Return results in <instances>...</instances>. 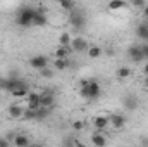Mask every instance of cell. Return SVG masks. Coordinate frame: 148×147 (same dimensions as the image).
<instances>
[{
  "label": "cell",
  "mask_w": 148,
  "mask_h": 147,
  "mask_svg": "<svg viewBox=\"0 0 148 147\" xmlns=\"http://www.w3.org/2000/svg\"><path fill=\"white\" fill-rule=\"evenodd\" d=\"M73 128L76 130V132H81V130L84 128V121H81V119H76V121H73Z\"/></svg>",
  "instance_id": "cell-25"
},
{
  "label": "cell",
  "mask_w": 148,
  "mask_h": 147,
  "mask_svg": "<svg viewBox=\"0 0 148 147\" xmlns=\"http://www.w3.org/2000/svg\"><path fill=\"white\" fill-rule=\"evenodd\" d=\"M107 7H109V10H121L124 7H127V3L124 0H110Z\"/></svg>",
  "instance_id": "cell-20"
},
{
  "label": "cell",
  "mask_w": 148,
  "mask_h": 147,
  "mask_svg": "<svg viewBox=\"0 0 148 147\" xmlns=\"http://www.w3.org/2000/svg\"><path fill=\"white\" fill-rule=\"evenodd\" d=\"M29 147H38V146H29Z\"/></svg>",
  "instance_id": "cell-34"
},
{
  "label": "cell",
  "mask_w": 148,
  "mask_h": 147,
  "mask_svg": "<svg viewBox=\"0 0 148 147\" xmlns=\"http://www.w3.org/2000/svg\"><path fill=\"white\" fill-rule=\"evenodd\" d=\"M67 66H69L67 61H60V59H55V61H53V68H55L57 71H64V69H67Z\"/></svg>",
  "instance_id": "cell-22"
},
{
  "label": "cell",
  "mask_w": 148,
  "mask_h": 147,
  "mask_svg": "<svg viewBox=\"0 0 148 147\" xmlns=\"http://www.w3.org/2000/svg\"><path fill=\"white\" fill-rule=\"evenodd\" d=\"M86 55L90 57V59H98V57H102L103 55V50H102V47H98V45H88V49H86Z\"/></svg>",
  "instance_id": "cell-14"
},
{
  "label": "cell",
  "mask_w": 148,
  "mask_h": 147,
  "mask_svg": "<svg viewBox=\"0 0 148 147\" xmlns=\"http://www.w3.org/2000/svg\"><path fill=\"white\" fill-rule=\"evenodd\" d=\"M12 144H14L16 147H29V146H31L29 137H28V135H24V133H17V135H14Z\"/></svg>",
  "instance_id": "cell-13"
},
{
  "label": "cell",
  "mask_w": 148,
  "mask_h": 147,
  "mask_svg": "<svg viewBox=\"0 0 148 147\" xmlns=\"http://www.w3.org/2000/svg\"><path fill=\"white\" fill-rule=\"evenodd\" d=\"M45 24H47V14L36 10V12H35V17H33V26L41 28V26H45Z\"/></svg>",
  "instance_id": "cell-17"
},
{
  "label": "cell",
  "mask_w": 148,
  "mask_h": 147,
  "mask_svg": "<svg viewBox=\"0 0 148 147\" xmlns=\"http://www.w3.org/2000/svg\"><path fill=\"white\" fill-rule=\"evenodd\" d=\"M143 74H145V76H148V62L143 66Z\"/></svg>",
  "instance_id": "cell-31"
},
{
  "label": "cell",
  "mask_w": 148,
  "mask_h": 147,
  "mask_svg": "<svg viewBox=\"0 0 148 147\" xmlns=\"http://www.w3.org/2000/svg\"><path fill=\"white\" fill-rule=\"evenodd\" d=\"M143 87H145V88H148V76H145V78H143Z\"/></svg>",
  "instance_id": "cell-32"
},
{
  "label": "cell",
  "mask_w": 148,
  "mask_h": 147,
  "mask_svg": "<svg viewBox=\"0 0 148 147\" xmlns=\"http://www.w3.org/2000/svg\"><path fill=\"white\" fill-rule=\"evenodd\" d=\"M55 104V97L52 92H43L40 94V107H45V109H52Z\"/></svg>",
  "instance_id": "cell-4"
},
{
  "label": "cell",
  "mask_w": 148,
  "mask_h": 147,
  "mask_svg": "<svg viewBox=\"0 0 148 147\" xmlns=\"http://www.w3.org/2000/svg\"><path fill=\"white\" fill-rule=\"evenodd\" d=\"M88 49V42L83 37H73V42H71V50L74 52H86Z\"/></svg>",
  "instance_id": "cell-5"
},
{
  "label": "cell",
  "mask_w": 148,
  "mask_h": 147,
  "mask_svg": "<svg viewBox=\"0 0 148 147\" xmlns=\"http://www.w3.org/2000/svg\"><path fill=\"white\" fill-rule=\"evenodd\" d=\"M36 111L38 109H28V107H26L23 118H24V119H38V112H36Z\"/></svg>",
  "instance_id": "cell-23"
},
{
  "label": "cell",
  "mask_w": 148,
  "mask_h": 147,
  "mask_svg": "<svg viewBox=\"0 0 148 147\" xmlns=\"http://www.w3.org/2000/svg\"><path fill=\"white\" fill-rule=\"evenodd\" d=\"M109 123H110L112 128L121 130V128H124V125H126V116H122V114H112L110 118H109Z\"/></svg>",
  "instance_id": "cell-10"
},
{
  "label": "cell",
  "mask_w": 148,
  "mask_h": 147,
  "mask_svg": "<svg viewBox=\"0 0 148 147\" xmlns=\"http://www.w3.org/2000/svg\"><path fill=\"white\" fill-rule=\"evenodd\" d=\"M91 144L95 147H105L107 146V135L103 132H95L91 135Z\"/></svg>",
  "instance_id": "cell-11"
},
{
  "label": "cell",
  "mask_w": 148,
  "mask_h": 147,
  "mask_svg": "<svg viewBox=\"0 0 148 147\" xmlns=\"http://www.w3.org/2000/svg\"><path fill=\"white\" fill-rule=\"evenodd\" d=\"M29 64H31L33 69H36V71H43V69H47V66H48V57L43 55V54L33 55L31 61H29Z\"/></svg>",
  "instance_id": "cell-3"
},
{
  "label": "cell",
  "mask_w": 148,
  "mask_h": 147,
  "mask_svg": "<svg viewBox=\"0 0 148 147\" xmlns=\"http://www.w3.org/2000/svg\"><path fill=\"white\" fill-rule=\"evenodd\" d=\"M73 50L71 49H66V47H57L55 50H53V57L55 59H60V61H67V57H69V54H71Z\"/></svg>",
  "instance_id": "cell-15"
},
{
  "label": "cell",
  "mask_w": 148,
  "mask_h": 147,
  "mask_svg": "<svg viewBox=\"0 0 148 147\" xmlns=\"http://www.w3.org/2000/svg\"><path fill=\"white\" fill-rule=\"evenodd\" d=\"M73 147H88V146H86V144H83V142H81V140H74Z\"/></svg>",
  "instance_id": "cell-29"
},
{
  "label": "cell",
  "mask_w": 148,
  "mask_h": 147,
  "mask_svg": "<svg viewBox=\"0 0 148 147\" xmlns=\"http://www.w3.org/2000/svg\"><path fill=\"white\" fill-rule=\"evenodd\" d=\"M71 42H73V35L69 31H64L59 35V45L60 47H66V49H71Z\"/></svg>",
  "instance_id": "cell-16"
},
{
  "label": "cell",
  "mask_w": 148,
  "mask_h": 147,
  "mask_svg": "<svg viewBox=\"0 0 148 147\" xmlns=\"http://www.w3.org/2000/svg\"><path fill=\"white\" fill-rule=\"evenodd\" d=\"M35 9L31 7H23L17 14V24L23 26V28H28V26H33V17H35Z\"/></svg>",
  "instance_id": "cell-2"
},
{
  "label": "cell",
  "mask_w": 148,
  "mask_h": 147,
  "mask_svg": "<svg viewBox=\"0 0 148 147\" xmlns=\"http://www.w3.org/2000/svg\"><path fill=\"white\" fill-rule=\"evenodd\" d=\"M12 94V97H17V99H26L28 97V94H29V90H28V87L26 85H23V87H19V88H16V90H12L10 92Z\"/></svg>",
  "instance_id": "cell-19"
},
{
  "label": "cell",
  "mask_w": 148,
  "mask_h": 147,
  "mask_svg": "<svg viewBox=\"0 0 148 147\" xmlns=\"http://www.w3.org/2000/svg\"><path fill=\"white\" fill-rule=\"evenodd\" d=\"M0 147H10V140L7 137H0Z\"/></svg>",
  "instance_id": "cell-27"
},
{
  "label": "cell",
  "mask_w": 148,
  "mask_h": 147,
  "mask_svg": "<svg viewBox=\"0 0 148 147\" xmlns=\"http://www.w3.org/2000/svg\"><path fill=\"white\" fill-rule=\"evenodd\" d=\"M36 112H38V119H43L45 116H48V112H50V109H45V107H40V109H38Z\"/></svg>",
  "instance_id": "cell-26"
},
{
  "label": "cell",
  "mask_w": 148,
  "mask_h": 147,
  "mask_svg": "<svg viewBox=\"0 0 148 147\" xmlns=\"http://www.w3.org/2000/svg\"><path fill=\"white\" fill-rule=\"evenodd\" d=\"M141 52H143V59H148V43H141Z\"/></svg>",
  "instance_id": "cell-28"
},
{
  "label": "cell",
  "mask_w": 148,
  "mask_h": 147,
  "mask_svg": "<svg viewBox=\"0 0 148 147\" xmlns=\"http://www.w3.org/2000/svg\"><path fill=\"white\" fill-rule=\"evenodd\" d=\"M74 7H76L74 2H67V0H62V2H60V9H64V10H71V12H74Z\"/></svg>",
  "instance_id": "cell-24"
},
{
  "label": "cell",
  "mask_w": 148,
  "mask_h": 147,
  "mask_svg": "<svg viewBox=\"0 0 148 147\" xmlns=\"http://www.w3.org/2000/svg\"><path fill=\"white\" fill-rule=\"evenodd\" d=\"M100 94H102V87H100L98 81H95V80L81 81V95L83 97H86L90 101H95V99L100 97Z\"/></svg>",
  "instance_id": "cell-1"
},
{
  "label": "cell",
  "mask_w": 148,
  "mask_h": 147,
  "mask_svg": "<svg viewBox=\"0 0 148 147\" xmlns=\"http://www.w3.org/2000/svg\"><path fill=\"white\" fill-rule=\"evenodd\" d=\"M40 73L43 74V76H52V71H47V69H43V71H40Z\"/></svg>",
  "instance_id": "cell-30"
},
{
  "label": "cell",
  "mask_w": 148,
  "mask_h": 147,
  "mask_svg": "<svg viewBox=\"0 0 148 147\" xmlns=\"http://www.w3.org/2000/svg\"><path fill=\"white\" fill-rule=\"evenodd\" d=\"M26 107L28 109H40V94L38 92H29L26 97Z\"/></svg>",
  "instance_id": "cell-8"
},
{
  "label": "cell",
  "mask_w": 148,
  "mask_h": 147,
  "mask_svg": "<svg viewBox=\"0 0 148 147\" xmlns=\"http://www.w3.org/2000/svg\"><path fill=\"white\" fill-rule=\"evenodd\" d=\"M143 14H145V16H147V17H148V3H147V5H145V9H143Z\"/></svg>",
  "instance_id": "cell-33"
},
{
  "label": "cell",
  "mask_w": 148,
  "mask_h": 147,
  "mask_svg": "<svg viewBox=\"0 0 148 147\" xmlns=\"http://www.w3.org/2000/svg\"><path fill=\"white\" fill-rule=\"evenodd\" d=\"M136 37L140 40H143V43H148V24H138Z\"/></svg>",
  "instance_id": "cell-18"
},
{
  "label": "cell",
  "mask_w": 148,
  "mask_h": 147,
  "mask_svg": "<svg viewBox=\"0 0 148 147\" xmlns=\"http://www.w3.org/2000/svg\"><path fill=\"white\" fill-rule=\"evenodd\" d=\"M127 55L133 62H141L143 61V52H141V45H131L127 50Z\"/></svg>",
  "instance_id": "cell-7"
},
{
  "label": "cell",
  "mask_w": 148,
  "mask_h": 147,
  "mask_svg": "<svg viewBox=\"0 0 148 147\" xmlns=\"http://www.w3.org/2000/svg\"><path fill=\"white\" fill-rule=\"evenodd\" d=\"M115 74H117L119 80H127V78L131 76V69H129V66H121V68L115 71Z\"/></svg>",
  "instance_id": "cell-21"
},
{
  "label": "cell",
  "mask_w": 148,
  "mask_h": 147,
  "mask_svg": "<svg viewBox=\"0 0 148 147\" xmlns=\"http://www.w3.org/2000/svg\"><path fill=\"white\" fill-rule=\"evenodd\" d=\"M69 21H71V24H73L76 30H81L84 26V16L79 14V12H71L69 14Z\"/></svg>",
  "instance_id": "cell-12"
},
{
  "label": "cell",
  "mask_w": 148,
  "mask_h": 147,
  "mask_svg": "<svg viewBox=\"0 0 148 147\" xmlns=\"http://www.w3.org/2000/svg\"><path fill=\"white\" fill-rule=\"evenodd\" d=\"M24 109H26V107H23L21 104H12V106H9L7 114H9L10 119H21V118L24 116Z\"/></svg>",
  "instance_id": "cell-6"
},
{
  "label": "cell",
  "mask_w": 148,
  "mask_h": 147,
  "mask_svg": "<svg viewBox=\"0 0 148 147\" xmlns=\"http://www.w3.org/2000/svg\"><path fill=\"white\" fill-rule=\"evenodd\" d=\"M93 126H95L97 132H105V130L110 126L109 118H107V116H97V118L93 119Z\"/></svg>",
  "instance_id": "cell-9"
}]
</instances>
